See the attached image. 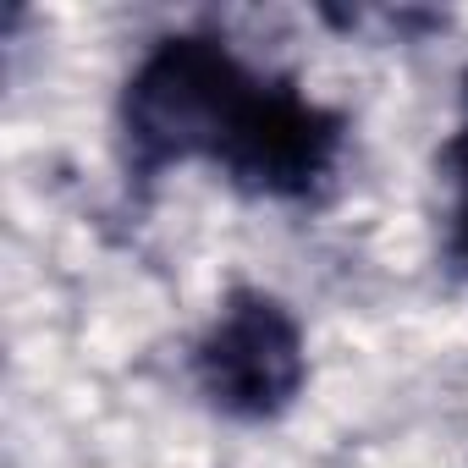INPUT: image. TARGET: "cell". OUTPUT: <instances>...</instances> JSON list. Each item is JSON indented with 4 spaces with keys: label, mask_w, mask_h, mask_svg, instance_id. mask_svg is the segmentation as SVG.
Returning <instances> with one entry per match:
<instances>
[{
    "label": "cell",
    "mask_w": 468,
    "mask_h": 468,
    "mask_svg": "<svg viewBox=\"0 0 468 468\" xmlns=\"http://www.w3.org/2000/svg\"><path fill=\"white\" fill-rule=\"evenodd\" d=\"M193 386L238 424L282 419L309 386L303 320L265 287H231L193 342Z\"/></svg>",
    "instance_id": "obj_2"
},
{
    "label": "cell",
    "mask_w": 468,
    "mask_h": 468,
    "mask_svg": "<svg viewBox=\"0 0 468 468\" xmlns=\"http://www.w3.org/2000/svg\"><path fill=\"white\" fill-rule=\"evenodd\" d=\"M122 165L138 187L176 165H215L238 193L303 204L347 149V116L298 78L260 72L220 34H165L122 83Z\"/></svg>",
    "instance_id": "obj_1"
},
{
    "label": "cell",
    "mask_w": 468,
    "mask_h": 468,
    "mask_svg": "<svg viewBox=\"0 0 468 468\" xmlns=\"http://www.w3.org/2000/svg\"><path fill=\"white\" fill-rule=\"evenodd\" d=\"M441 176H446V254L468 271V105L452 138L441 144Z\"/></svg>",
    "instance_id": "obj_3"
}]
</instances>
